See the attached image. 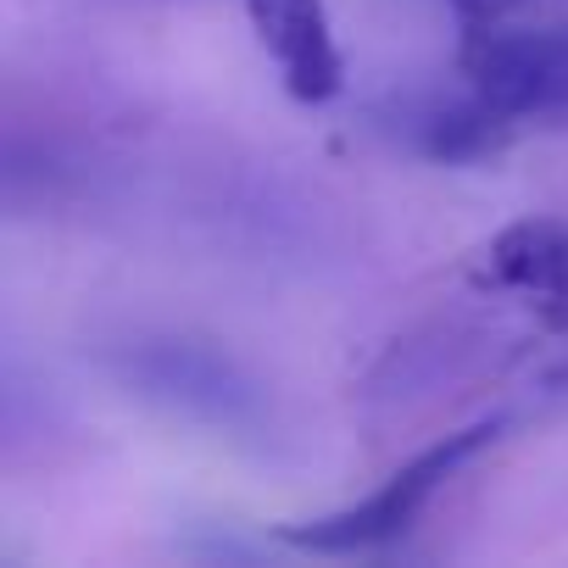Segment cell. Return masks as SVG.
I'll list each match as a JSON object with an SVG mask.
<instances>
[{
    "instance_id": "6da1fadb",
    "label": "cell",
    "mask_w": 568,
    "mask_h": 568,
    "mask_svg": "<svg viewBox=\"0 0 568 568\" xmlns=\"http://www.w3.org/2000/svg\"><path fill=\"white\" fill-rule=\"evenodd\" d=\"M106 368L118 374V385L168 407L173 418H190L223 435H262L273 424L267 390L223 346L184 341V335H140L118 346Z\"/></svg>"
},
{
    "instance_id": "7a4b0ae2",
    "label": "cell",
    "mask_w": 568,
    "mask_h": 568,
    "mask_svg": "<svg viewBox=\"0 0 568 568\" xmlns=\"http://www.w3.org/2000/svg\"><path fill=\"white\" fill-rule=\"evenodd\" d=\"M501 435V418H479L446 440H435L429 452H418L413 463H402L374 496L341 507V513H324V518H302V524H284L278 540L284 546H302V551H324V557H346V551H379L390 540H402L418 513L429 507V496L463 468L474 463L490 440Z\"/></svg>"
},
{
    "instance_id": "3957f363",
    "label": "cell",
    "mask_w": 568,
    "mask_h": 568,
    "mask_svg": "<svg viewBox=\"0 0 568 568\" xmlns=\"http://www.w3.org/2000/svg\"><path fill=\"white\" fill-rule=\"evenodd\" d=\"M457 68L485 101H496L518 123L568 118V29L463 23Z\"/></svg>"
},
{
    "instance_id": "277c9868",
    "label": "cell",
    "mask_w": 568,
    "mask_h": 568,
    "mask_svg": "<svg viewBox=\"0 0 568 568\" xmlns=\"http://www.w3.org/2000/svg\"><path fill=\"white\" fill-rule=\"evenodd\" d=\"M245 18L296 101L324 106L346 90V62H341L324 0H245Z\"/></svg>"
},
{
    "instance_id": "5b68a950",
    "label": "cell",
    "mask_w": 568,
    "mask_h": 568,
    "mask_svg": "<svg viewBox=\"0 0 568 568\" xmlns=\"http://www.w3.org/2000/svg\"><path fill=\"white\" fill-rule=\"evenodd\" d=\"M468 278L479 291H518L546 302L568 296V217H524L507 223L496 240H485L468 262Z\"/></svg>"
},
{
    "instance_id": "8992f818",
    "label": "cell",
    "mask_w": 568,
    "mask_h": 568,
    "mask_svg": "<svg viewBox=\"0 0 568 568\" xmlns=\"http://www.w3.org/2000/svg\"><path fill=\"white\" fill-rule=\"evenodd\" d=\"M396 134L435 156V162H479L490 151H501L518 134V118H507L496 101H485L474 84L463 101H413L396 112Z\"/></svg>"
},
{
    "instance_id": "52a82bcc",
    "label": "cell",
    "mask_w": 568,
    "mask_h": 568,
    "mask_svg": "<svg viewBox=\"0 0 568 568\" xmlns=\"http://www.w3.org/2000/svg\"><path fill=\"white\" fill-rule=\"evenodd\" d=\"M446 7H452L463 23H501L507 12L524 7V0H446Z\"/></svg>"
}]
</instances>
